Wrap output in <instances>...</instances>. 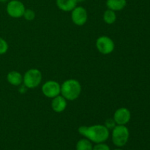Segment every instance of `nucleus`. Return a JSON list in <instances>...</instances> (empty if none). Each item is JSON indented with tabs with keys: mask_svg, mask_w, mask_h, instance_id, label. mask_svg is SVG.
<instances>
[{
	"mask_svg": "<svg viewBox=\"0 0 150 150\" xmlns=\"http://www.w3.org/2000/svg\"><path fill=\"white\" fill-rule=\"evenodd\" d=\"M79 133L95 144L103 143L109 137V130L103 125H95L89 126H81L79 127Z\"/></svg>",
	"mask_w": 150,
	"mask_h": 150,
	"instance_id": "1",
	"label": "nucleus"
},
{
	"mask_svg": "<svg viewBox=\"0 0 150 150\" xmlns=\"http://www.w3.org/2000/svg\"><path fill=\"white\" fill-rule=\"evenodd\" d=\"M81 92V86L76 79L66 80L61 86V94L66 100L73 101L77 99Z\"/></svg>",
	"mask_w": 150,
	"mask_h": 150,
	"instance_id": "2",
	"label": "nucleus"
},
{
	"mask_svg": "<svg viewBox=\"0 0 150 150\" xmlns=\"http://www.w3.org/2000/svg\"><path fill=\"white\" fill-rule=\"evenodd\" d=\"M129 130L125 125H116L112 131V142L118 147L124 146L129 139Z\"/></svg>",
	"mask_w": 150,
	"mask_h": 150,
	"instance_id": "3",
	"label": "nucleus"
},
{
	"mask_svg": "<svg viewBox=\"0 0 150 150\" xmlns=\"http://www.w3.org/2000/svg\"><path fill=\"white\" fill-rule=\"evenodd\" d=\"M42 81V73L36 68L29 69L25 73L23 77V83L28 89L38 87Z\"/></svg>",
	"mask_w": 150,
	"mask_h": 150,
	"instance_id": "4",
	"label": "nucleus"
},
{
	"mask_svg": "<svg viewBox=\"0 0 150 150\" xmlns=\"http://www.w3.org/2000/svg\"><path fill=\"white\" fill-rule=\"evenodd\" d=\"M7 13L10 17L13 18H19L23 16L25 6L19 0H11L7 4Z\"/></svg>",
	"mask_w": 150,
	"mask_h": 150,
	"instance_id": "5",
	"label": "nucleus"
},
{
	"mask_svg": "<svg viewBox=\"0 0 150 150\" xmlns=\"http://www.w3.org/2000/svg\"><path fill=\"white\" fill-rule=\"evenodd\" d=\"M96 47L100 53L107 55L114 51L115 45L114 41L109 37L101 36L97 39Z\"/></svg>",
	"mask_w": 150,
	"mask_h": 150,
	"instance_id": "6",
	"label": "nucleus"
},
{
	"mask_svg": "<svg viewBox=\"0 0 150 150\" xmlns=\"http://www.w3.org/2000/svg\"><path fill=\"white\" fill-rule=\"evenodd\" d=\"M42 92L47 98H54L61 94V86L55 81H48L42 85Z\"/></svg>",
	"mask_w": 150,
	"mask_h": 150,
	"instance_id": "7",
	"label": "nucleus"
},
{
	"mask_svg": "<svg viewBox=\"0 0 150 150\" xmlns=\"http://www.w3.org/2000/svg\"><path fill=\"white\" fill-rule=\"evenodd\" d=\"M71 18L73 23L77 26H83L86 23L88 19L87 11L83 7L76 6L71 13Z\"/></svg>",
	"mask_w": 150,
	"mask_h": 150,
	"instance_id": "8",
	"label": "nucleus"
},
{
	"mask_svg": "<svg viewBox=\"0 0 150 150\" xmlns=\"http://www.w3.org/2000/svg\"><path fill=\"white\" fill-rule=\"evenodd\" d=\"M130 118H131L130 111L126 108H118L114 112V117H113L116 124L119 125H125L130 122Z\"/></svg>",
	"mask_w": 150,
	"mask_h": 150,
	"instance_id": "9",
	"label": "nucleus"
},
{
	"mask_svg": "<svg viewBox=\"0 0 150 150\" xmlns=\"http://www.w3.org/2000/svg\"><path fill=\"white\" fill-rule=\"evenodd\" d=\"M67 107V100L62 95H58L53 98L51 102V108L55 112L61 113L65 110Z\"/></svg>",
	"mask_w": 150,
	"mask_h": 150,
	"instance_id": "10",
	"label": "nucleus"
},
{
	"mask_svg": "<svg viewBox=\"0 0 150 150\" xmlns=\"http://www.w3.org/2000/svg\"><path fill=\"white\" fill-rule=\"evenodd\" d=\"M59 9L64 12L72 11L77 6L76 0H56Z\"/></svg>",
	"mask_w": 150,
	"mask_h": 150,
	"instance_id": "11",
	"label": "nucleus"
},
{
	"mask_svg": "<svg viewBox=\"0 0 150 150\" xmlns=\"http://www.w3.org/2000/svg\"><path fill=\"white\" fill-rule=\"evenodd\" d=\"M7 80L9 83L13 86H20L23 82V77L22 75L18 71H10L7 76Z\"/></svg>",
	"mask_w": 150,
	"mask_h": 150,
	"instance_id": "12",
	"label": "nucleus"
},
{
	"mask_svg": "<svg viewBox=\"0 0 150 150\" xmlns=\"http://www.w3.org/2000/svg\"><path fill=\"white\" fill-rule=\"evenodd\" d=\"M126 0H107L106 6L108 9L114 11H120L126 7Z\"/></svg>",
	"mask_w": 150,
	"mask_h": 150,
	"instance_id": "13",
	"label": "nucleus"
},
{
	"mask_svg": "<svg viewBox=\"0 0 150 150\" xmlns=\"http://www.w3.org/2000/svg\"><path fill=\"white\" fill-rule=\"evenodd\" d=\"M92 144L89 139H83L79 140L76 144V150H92Z\"/></svg>",
	"mask_w": 150,
	"mask_h": 150,
	"instance_id": "14",
	"label": "nucleus"
},
{
	"mask_svg": "<svg viewBox=\"0 0 150 150\" xmlns=\"http://www.w3.org/2000/svg\"><path fill=\"white\" fill-rule=\"evenodd\" d=\"M103 20L107 24H113L117 20V15L115 11L108 9L103 14Z\"/></svg>",
	"mask_w": 150,
	"mask_h": 150,
	"instance_id": "15",
	"label": "nucleus"
},
{
	"mask_svg": "<svg viewBox=\"0 0 150 150\" xmlns=\"http://www.w3.org/2000/svg\"><path fill=\"white\" fill-rule=\"evenodd\" d=\"M23 17L27 21H32L35 18V13L32 9H26L23 13Z\"/></svg>",
	"mask_w": 150,
	"mask_h": 150,
	"instance_id": "16",
	"label": "nucleus"
},
{
	"mask_svg": "<svg viewBox=\"0 0 150 150\" xmlns=\"http://www.w3.org/2000/svg\"><path fill=\"white\" fill-rule=\"evenodd\" d=\"M8 50V44L7 41L3 38H0V55L6 54Z\"/></svg>",
	"mask_w": 150,
	"mask_h": 150,
	"instance_id": "17",
	"label": "nucleus"
},
{
	"mask_svg": "<svg viewBox=\"0 0 150 150\" xmlns=\"http://www.w3.org/2000/svg\"><path fill=\"white\" fill-rule=\"evenodd\" d=\"M116 122L114 119H108L105 122V126L108 130H113L116 126Z\"/></svg>",
	"mask_w": 150,
	"mask_h": 150,
	"instance_id": "18",
	"label": "nucleus"
},
{
	"mask_svg": "<svg viewBox=\"0 0 150 150\" xmlns=\"http://www.w3.org/2000/svg\"><path fill=\"white\" fill-rule=\"evenodd\" d=\"M92 150H111L110 147L107 144L104 143L97 144L95 146H93Z\"/></svg>",
	"mask_w": 150,
	"mask_h": 150,
	"instance_id": "19",
	"label": "nucleus"
},
{
	"mask_svg": "<svg viewBox=\"0 0 150 150\" xmlns=\"http://www.w3.org/2000/svg\"><path fill=\"white\" fill-rule=\"evenodd\" d=\"M76 1H77V2H83L85 0H76Z\"/></svg>",
	"mask_w": 150,
	"mask_h": 150,
	"instance_id": "20",
	"label": "nucleus"
},
{
	"mask_svg": "<svg viewBox=\"0 0 150 150\" xmlns=\"http://www.w3.org/2000/svg\"><path fill=\"white\" fill-rule=\"evenodd\" d=\"M7 0H0V2H5V1H7Z\"/></svg>",
	"mask_w": 150,
	"mask_h": 150,
	"instance_id": "21",
	"label": "nucleus"
},
{
	"mask_svg": "<svg viewBox=\"0 0 150 150\" xmlns=\"http://www.w3.org/2000/svg\"><path fill=\"white\" fill-rule=\"evenodd\" d=\"M114 150H123V149H114Z\"/></svg>",
	"mask_w": 150,
	"mask_h": 150,
	"instance_id": "22",
	"label": "nucleus"
}]
</instances>
